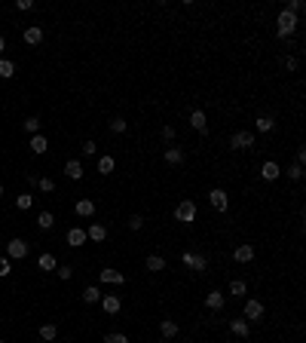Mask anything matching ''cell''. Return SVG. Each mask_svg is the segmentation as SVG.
Segmentation results:
<instances>
[{"label":"cell","mask_w":306,"mask_h":343,"mask_svg":"<svg viewBox=\"0 0 306 343\" xmlns=\"http://www.w3.org/2000/svg\"><path fill=\"white\" fill-rule=\"evenodd\" d=\"M205 306H208V310H214V313H221L224 306H226V294L218 291V288H211V291L205 294Z\"/></svg>","instance_id":"10"},{"label":"cell","mask_w":306,"mask_h":343,"mask_svg":"<svg viewBox=\"0 0 306 343\" xmlns=\"http://www.w3.org/2000/svg\"><path fill=\"white\" fill-rule=\"evenodd\" d=\"M117 169V159L113 156H98V175H110Z\"/></svg>","instance_id":"26"},{"label":"cell","mask_w":306,"mask_h":343,"mask_svg":"<svg viewBox=\"0 0 306 343\" xmlns=\"http://www.w3.org/2000/svg\"><path fill=\"white\" fill-rule=\"evenodd\" d=\"M55 273H59V279H64V282H71V279H74V267H71V264L55 267Z\"/></svg>","instance_id":"36"},{"label":"cell","mask_w":306,"mask_h":343,"mask_svg":"<svg viewBox=\"0 0 306 343\" xmlns=\"http://www.w3.org/2000/svg\"><path fill=\"white\" fill-rule=\"evenodd\" d=\"M288 178H291V181H303V166L294 163V166L288 169Z\"/></svg>","instance_id":"42"},{"label":"cell","mask_w":306,"mask_h":343,"mask_svg":"<svg viewBox=\"0 0 306 343\" xmlns=\"http://www.w3.org/2000/svg\"><path fill=\"white\" fill-rule=\"evenodd\" d=\"M25 43H28V46H37V43H43V28H40V25L25 28Z\"/></svg>","instance_id":"22"},{"label":"cell","mask_w":306,"mask_h":343,"mask_svg":"<svg viewBox=\"0 0 306 343\" xmlns=\"http://www.w3.org/2000/svg\"><path fill=\"white\" fill-rule=\"evenodd\" d=\"M297 64H300V62L294 59V55H288V59H285V67H288V71H297Z\"/></svg>","instance_id":"45"},{"label":"cell","mask_w":306,"mask_h":343,"mask_svg":"<svg viewBox=\"0 0 306 343\" xmlns=\"http://www.w3.org/2000/svg\"><path fill=\"white\" fill-rule=\"evenodd\" d=\"M6 49V40H3V34H0V52H3Z\"/></svg>","instance_id":"47"},{"label":"cell","mask_w":306,"mask_h":343,"mask_svg":"<svg viewBox=\"0 0 306 343\" xmlns=\"http://www.w3.org/2000/svg\"><path fill=\"white\" fill-rule=\"evenodd\" d=\"M160 135H163V141H165V144H172L178 132H175V126H163V132H160Z\"/></svg>","instance_id":"41"},{"label":"cell","mask_w":306,"mask_h":343,"mask_svg":"<svg viewBox=\"0 0 306 343\" xmlns=\"http://www.w3.org/2000/svg\"><path fill=\"white\" fill-rule=\"evenodd\" d=\"M37 267H40L43 273H52L55 267H59V260H55V255H49V251H43V255L37 257Z\"/></svg>","instance_id":"25"},{"label":"cell","mask_w":306,"mask_h":343,"mask_svg":"<svg viewBox=\"0 0 306 343\" xmlns=\"http://www.w3.org/2000/svg\"><path fill=\"white\" fill-rule=\"evenodd\" d=\"M55 337H59V328H55L52 322L40 325V340H43V343H49V340H55Z\"/></svg>","instance_id":"27"},{"label":"cell","mask_w":306,"mask_h":343,"mask_svg":"<svg viewBox=\"0 0 306 343\" xmlns=\"http://www.w3.org/2000/svg\"><path fill=\"white\" fill-rule=\"evenodd\" d=\"M230 147H233V150H251V147H254V132L239 129V132L230 138Z\"/></svg>","instance_id":"6"},{"label":"cell","mask_w":306,"mask_h":343,"mask_svg":"<svg viewBox=\"0 0 306 343\" xmlns=\"http://www.w3.org/2000/svg\"><path fill=\"white\" fill-rule=\"evenodd\" d=\"M83 300H86V303H98V300H101V288H95V285H89V288L83 291Z\"/></svg>","instance_id":"30"},{"label":"cell","mask_w":306,"mask_h":343,"mask_svg":"<svg viewBox=\"0 0 306 343\" xmlns=\"http://www.w3.org/2000/svg\"><path fill=\"white\" fill-rule=\"evenodd\" d=\"M0 343H3V340H0Z\"/></svg>","instance_id":"49"},{"label":"cell","mask_w":306,"mask_h":343,"mask_svg":"<svg viewBox=\"0 0 306 343\" xmlns=\"http://www.w3.org/2000/svg\"><path fill=\"white\" fill-rule=\"evenodd\" d=\"M107 129H110L113 135H122V132H126V129H129V123H126V120H122V117H113V120L107 123Z\"/></svg>","instance_id":"29"},{"label":"cell","mask_w":306,"mask_h":343,"mask_svg":"<svg viewBox=\"0 0 306 343\" xmlns=\"http://www.w3.org/2000/svg\"><path fill=\"white\" fill-rule=\"evenodd\" d=\"M104 343H129V337L122 331H110V334H104Z\"/></svg>","instance_id":"35"},{"label":"cell","mask_w":306,"mask_h":343,"mask_svg":"<svg viewBox=\"0 0 306 343\" xmlns=\"http://www.w3.org/2000/svg\"><path fill=\"white\" fill-rule=\"evenodd\" d=\"M6 257L9 260L28 257V242H25V239H9V242H6Z\"/></svg>","instance_id":"7"},{"label":"cell","mask_w":306,"mask_h":343,"mask_svg":"<svg viewBox=\"0 0 306 343\" xmlns=\"http://www.w3.org/2000/svg\"><path fill=\"white\" fill-rule=\"evenodd\" d=\"M13 74H16V64L9 62V59H0V77H3V80H9Z\"/></svg>","instance_id":"33"},{"label":"cell","mask_w":306,"mask_h":343,"mask_svg":"<svg viewBox=\"0 0 306 343\" xmlns=\"http://www.w3.org/2000/svg\"><path fill=\"white\" fill-rule=\"evenodd\" d=\"M190 126H193L199 135H205V132H208V117H205V110H190Z\"/></svg>","instance_id":"12"},{"label":"cell","mask_w":306,"mask_h":343,"mask_svg":"<svg viewBox=\"0 0 306 343\" xmlns=\"http://www.w3.org/2000/svg\"><path fill=\"white\" fill-rule=\"evenodd\" d=\"M279 175H282V166L276 163V159H266V163L260 166V178L264 181H279Z\"/></svg>","instance_id":"11"},{"label":"cell","mask_w":306,"mask_h":343,"mask_svg":"<svg viewBox=\"0 0 306 343\" xmlns=\"http://www.w3.org/2000/svg\"><path fill=\"white\" fill-rule=\"evenodd\" d=\"M175 221L178 224H193L196 221V202L193 199H181L175 205Z\"/></svg>","instance_id":"2"},{"label":"cell","mask_w":306,"mask_h":343,"mask_svg":"<svg viewBox=\"0 0 306 343\" xmlns=\"http://www.w3.org/2000/svg\"><path fill=\"white\" fill-rule=\"evenodd\" d=\"M46 150H49V141H46V135H31V153L43 156Z\"/></svg>","instance_id":"21"},{"label":"cell","mask_w":306,"mask_h":343,"mask_svg":"<svg viewBox=\"0 0 306 343\" xmlns=\"http://www.w3.org/2000/svg\"><path fill=\"white\" fill-rule=\"evenodd\" d=\"M86 239H92V242H104V239H107V227L98 224V221H92V224L86 227Z\"/></svg>","instance_id":"13"},{"label":"cell","mask_w":306,"mask_h":343,"mask_svg":"<svg viewBox=\"0 0 306 343\" xmlns=\"http://www.w3.org/2000/svg\"><path fill=\"white\" fill-rule=\"evenodd\" d=\"M276 37H282V40H285V37H291V34L294 31H297V25H300V19L297 16H291V13H285V9H282V13H279V19H276Z\"/></svg>","instance_id":"1"},{"label":"cell","mask_w":306,"mask_h":343,"mask_svg":"<svg viewBox=\"0 0 306 343\" xmlns=\"http://www.w3.org/2000/svg\"><path fill=\"white\" fill-rule=\"evenodd\" d=\"M64 175L71 181H80L83 178V163H80V159H67V163H64Z\"/></svg>","instance_id":"18"},{"label":"cell","mask_w":306,"mask_h":343,"mask_svg":"<svg viewBox=\"0 0 306 343\" xmlns=\"http://www.w3.org/2000/svg\"><path fill=\"white\" fill-rule=\"evenodd\" d=\"M0 199H3V184H0Z\"/></svg>","instance_id":"48"},{"label":"cell","mask_w":306,"mask_h":343,"mask_svg":"<svg viewBox=\"0 0 306 343\" xmlns=\"http://www.w3.org/2000/svg\"><path fill=\"white\" fill-rule=\"evenodd\" d=\"M306 163V150H303V147H297V166H303Z\"/></svg>","instance_id":"46"},{"label":"cell","mask_w":306,"mask_h":343,"mask_svg":"<svg viewBox=\"0 0 306 343\" xmlns=\"http://www.w3.org/2000/svg\"><path fill=\"white\" fill-rule=\"evenodd\" d=\"M37 187H40L43 193H52V190H55V181H52V178H37Z\"/></svg>","instance_id":"40"},{"label":"cell","mask_w":306,"mask_h":343,"mask_svg":"<svg viewBox=\"0 0 306 343\" xmlns=\"http://www.w3.org/2000/svg\"><path fill=\"white\" fill-rule=\"evenodd\" d=\"M67 245H71V248L86 245V230H83V227H71V230H67Z\"/></svg>","instance_id":"16"},{"label":"cell","mask_w":306,"mask_h":343,"mask_svg":"<svg viewBox=\"0 0 306 343\" xmlns=\"http://www.w3.org/2000/svg\"><path fill=\"white\" fill-rule=\"evenodd\" d=\"M144 270H150V273H163V270H165V257H163V255H147Z\"/></svg>","instance_id":"20"},{"label":"cell","mask_w":306,"mask_h":343,"mask_svg":"<svg viewBox=\"0 0 306 343\" xmlns=\"http://www.w3.org/2000/svg\"><path fill=\"white\" fill-rule=\"evenodd\" d=\"M181 264L190 267V270H196V273H205L208 270V257L196 255V251H184V255H181Z\"/></svg>","instance_id":"4"},{"label":"cell","mask_w":306,"mask_h":343,"mask_svg":"<svg viewBox=\"0 0 306 343\" xmlns=\"http://www.w3.org/2000/svg\"><path fill=\"white\" fill-rule=\"evenodd\" d=\"M52 224H55V214L52 212H40L37 214V227H40V230H52Z\"/></svg>","instance_id":"28"},{"label":"cell","mask_w":306,"mask_h":343,"mask_svg":"<svg viewBox=\"0 0 306 343\" xmlns=\"http://www.w3.org/2000/svg\"><path fill=\"white\" fill-rule=\"evenodd\" d=\"M230 331L236 337H248V334H251V325H248L245 319H230Z\"/></svg>","instance_id":"24"},{"label":"cell","mask_w":306,"mask_h":343,"mask_svg":"<svg viewBox=\"0 0 306 343\" xmlns=\"http://www.w3.org/2000/svg\"><path fill=\"white\" fill-rule=\"evenodd\" d=\"M285 13H291V16H300V13H303V0H288Z\"/></svg>","instance_id":"37"},{"label":"cell","mask_w":306,"mask_h":343,"mask_svg":"<svg viewBox=\"0 0 306 343\" xmlns=\"http://www.w3.org/2000/svg\"><path fill=\"white\" fill-rule=\"evenodd\" d=\"M208 202H211V209L214 212H226V209H230V196H226V190L224 187H211L208 190Z\"/></svg>","instance_id":"5"},{"label":"cell","mask_w":306,"mask_h":343,"mask_svg":"<svg viewBox=\"0 0 306 343\" xmlns=\"http://www.w3.org/2000/svg\"><path fill=\"white\" fill-rule=\"evenodd\" d=\"M16 9H19V13H28V9H34V0H19Z\"/></svg>","instance_id":"44"},{"label":"cell","mask_w":306,"mask_h":343,"mask_svg":"<svg viewBox=\"0 0 306 343\" xmlns=\"http://www.w3.org/2000/svg\"><path fill=\"white\" fill-rule=\"evenodd\" d=\"M80 150H83V156H95V153H98V144H95L92 138H89V141H83V147H80Z\"/></svg>","instance_id":"39"},{"label":"cell","mask_w":306,"mask_h":343,"mask_svg":"<svg viewBox=\"0 0 306 343\" xmlns=\"http://www.w3.org/2000/svg\"><path fill=\"white\" fill-rule=\"evenodd\" d=\"M254 129L266 135V132H273V129H276V120H273V117H269V113H260V117L254 120Z\"/></svg>","instance_id":"23"},{"label":"cell","mask_w":306,"mask_h":343,"mask_svg":"<svg viewBox=\"0 0 306 343\" xmlns=\"http://www.w3.org/2000/svg\"><path fill=\"white\" fill-rule=\"evenodd\" d=\"M242 319L245 322H264V303L254 300V297H248L245 306H242Z\"/></svg>","instance_id":"3"},{"label":"cell","mask_w":306,"mask_h":343,"mask_svg":"<svg viewBox=\"0 0 306 343\" xmlns=\"http://www.w3.org/2000/svg\"><path fill=\"white\" fill-rule=\"evenodd\" d=\"M74 212H77V218H92V214H95V202L92 199H77Z\"/></svg>","instance_id":"17"},{"label":"cell","mask_w":306,"mask_h":343,"mask_svg":"<svg viewBox=\"0 0 306 343\" xmlns=\"http://www.w3.org/2000/svg\"><path fill=\"white\" fill-rule=\"evenodd\" d=\"M163 156H165V166H175V169H178V166H184V159H187L181 147H165V153H163Z\"/></svg>","instance_id":"15"},{"label":"cell","mask_w":306,"mask_h":343,"mask_svg":"<svg viewBox=\"0 0 306 343\" xmlns=\"http://www.w3.org/2000/svg\"><path fill=\"white\" fill-rule=\"evenodd\" d=\"M16 205H19V212H28L34 205V196H31V193H21V196L16 199Z\"/></svg>","instance_id":"34"},{"label":"cell","mask_w":306,"mask_h":343,"mask_svg":"<svg viewBox=\"0 0 306 343\" xmlns=\"http://www.w3.org/2000/svg\"><path fill=\"white\" fill-rule=\"evenodd\" d=\"M126 224H129V230H132V233H138L141 227H144V218H141V214H132V218H129Z\"/></svg>","instance_id":"38"},{"label":"cell","mask_w":306,"mask_h":343,"mask_svg":"<svg viewBox=\"0 0 306 343\" xmlns=\"http://www.w3.org/2000/svg\"><path fill=\"white\" fill-rule=\"evenodd\" d=\"M233 260H236V264H251V260H254V245H236Z\"/></svg>","instance_id":"14"},{"label":"cell","mask_w":306,"mask_h":343,"mask_svg":"<svg viewBox=\"0 0 306 343\" xmlns=\"http://www.w3.org/2000/svg\"><path fill=\"white\" fill-rule=\"evenodd\" d=\"M101 310H104L107 316H117L120 310H122V297L120 294H101Z\"/></svg>","instance_id":"8"},{"label":"cell","mask_w":306,"mask_h":343,"mask_svg":"<svg viewBox=\"0 0 306 343\" xmlns=\"http://www.w3.org/2000/svg\"><path fill=\"white\" fill-rule=\"evenodd\" d=\"M230 294H236V297H245V294H248V285H245L242 279H233V282H230Z\"/></svg>","instance_id":"32"},{"label":"cell","mask_w":306,"mask_h":343,"mask_svg":"<svg viewBox=\"0 0 306 343\" xmlns=\"http://www.w3.org/2000/svg\"><path fill=\"white\" fill-rule=\"evenodd\" d=\"M98 279L104 282V285H126V273H120V270H110V267H104V270H98Z\"/></svg>","instance_id":"9"},{"label":"cell","mask_w":306,"mask_h":343,"mask_svg":"<svg viewBox=\"0 0 306 343\" xmlns=\"http://www.w3.org/2000/svg\"><path fill=\"white\" fill-rule=\"evenodd\" d=\"M178 322H175V319H163V322H160V334H163V340H172V337H178Z\"/></svg>","instance_id":"19"},{"label":"cell","mask_w":306,"mask_h":343,"mask_svg":"<svg viewBox=\"0 0 306 343\" xmlns=\"http://www.w3.org/2000/svg\"><path fill=\"white\" fill-rule=\"evenodd\" d=\"M21 126H25V132H28V135H40V117H28Z\"/></svg>","instance_id":"31"},{"label":"cell","mask_w":306,"mask_h":343,"mask_svg":"<svg viewBox=\"0 0 306 343\" xmlns=\"http://www.w3.org/2000/svg\"><path fill=\"white\" fill-rule=\"evenodd\" d=\"M9 273H13V264H9V257H0V276H9Z\"/></svg>","instance_id":"43"}]
</instances>
